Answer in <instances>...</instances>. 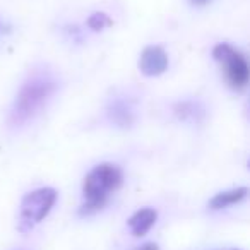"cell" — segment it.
I'll return each mask as SVG.
<instances>
[{"instance_id":"30bf717a","label":"cell","mask_w":250,"mask_h":250,"mask_svg":"<svg viewBox=\"0 0 250 250\" xmlns=\"http://www.w3.org/2000/svg\"><path fill=\"white\" fill-rule=\"evenodd\" d=\"M113 24V21L110 19V16H106L104 12H94L93 16H89L87 19V26L94 31H101V29L108 28V26Z\"/></svg>"},{"instance_id":"6da1fadb","label":"cell","mask_w":250,"mask_h":250,"mask_svg":"<svg viewBox=\"0 0 250 250\" xmlns=\"http://www.w3.org/2000/svg\"><path fill=\"white\" fill-rule=\"evenodd\" d=\"M55 91L57 83L48 74L40 72L31 76L22 84L16 96L11 115H9V124L12 127H21L28 124L36 113H40V110L45 106Z\"/></svg>"},{"instance_id":"7c38bea8","label":"cell","mask_w":250,"mask_h":250,"mask_svg":"<svg viewBox=\"0 0 250 250\" xmlns=\"http://www.w3.org/2000/svg\"><path fill=\"white\" fill-rule=\"evenodd\" d=\"M194 4H197V5H204V4H208L209 0H192Z\"/></svg>"},{"instance_id":"5b68a950","label":"cell","mask_w":250,"mask_h":250,"mask_svg":"<svg viewBox=\"0 0 250 250\" xmlns=\"http://www.w3.org/2000/svg\"><path fill=\"white\" fill-rule=\"evenodd\" d=\"M168 69V55L161 46H147L139 59V70L144 76H160Z\"/></svg>"},{"instance_id":"7a4b0ae2","label":"cell","mask_w":250,"mask_h":250,"mask_svg":"<svg viewBox=\"0 0 250 250\" xmlns=\"http://www.w3.org/2000/svg\"><path fill=\"white\" fill-rule=\"evenodd\" d=\"M122 182H124V173L117 165H96L84 178V202L79 208V216H91L103 209L110 194L117 192L122 187Z\"/></svg>"},{"instance_id":"9c48e42d","label":"cell","mask_w":250,"mask_h":250,"mask_svg":"<svg viewBox=\"0 0 250 250\" xmlns=\"http://www.w3.org/2000/svg\"><path fill=\"white\" fill-rule=\"evenodd\" d=\"M175 113H177V117L182 118V120L197 122L199 117H202V115H204V110H202L201 104L195 103V101H184V103L177 104V108H175Z\"/></svg>"},{"instance_id":"277c9868","label":"cell","mask_w":250,"mask_h":250,"mask_svg":"<svg viewBox=\"0 0 250 250\" xmlns=\"http://www.w3.org/2000/svg\"><path fill=\"white\" fill-rule=\"evenodd\" d=\"M212 57L216 62L221 63V69L225 72L226 83L231 89L242 91L249 84V65L247 60L238 50L229 46L228 43H219L212 50Z\"/></svg>"},{"instance_id":"52a82bcc","label":"cell","mask_w":250,"mask_h":250,"mask_svg":"<svg viewBox=\"0 0 250 250\" xmlns=\"http://www.w3.org/2000/svg\"><path fill=\"white\" fill-rule=\"evenodd\" d=\"M108 115H110L111 122L113 124H117L118 127H122V129H127V127H130L134 122V111L132 108L129 106V103L124 100H117L113 101V103L110 104V108H108Z\"/></svg>"},{"instance_id":"ba28073f","label":"cell","mask_w":250,"mask_h":250,"mask_svg":"<svg viewBox=\"0 0 250 250\" xmlns=\"http://www.w3.org/2000/svg\"><path fill=\"white\" fill-rule=\"evenodd\" d=\"M247 188L245 187H240L235 188V190H228V192H219L216 194L214 197L209 201V209L211 211H219V209H225L228 206H233L236 202L243 201L247 197Z\"/></svg>"},{"instance_id":"3957f363","label":"cell","mask_w":250,"mask_h":250,"mask_svg":"<svg viewBox=\"0 0 250 250\" xmlns=\"http://www.w3.org/2000/svg\"><path fill=\"white\" fill-rule=\"evenodd\" d=\"M57 202V192L50 187L38 188L35 192H29L21 201V211L18 218V229L21 233H28L33 229L36 223L45 219L50 214L52 208Z\"/></svg>"},{"instance_id":"8992f818","label":"cell","mask_w":250,"mask_h":250,"mask_svg":"<svg viewBox=\"0 0 250 250\" xmlns=\"http://www.w3.org/2000/svg\"><path fill=\"white\" fill-rule=\"evenodd\" d=\"M158 219V212L153 208H143L134 212L129 219V228L134 236H143L154 226Z\"/></svg>"},{"instance_id":"4fadbf2b","label":"cell","mask_w":250,"mask_h":250,"mask_svg":"<svg viewBox=\"0 0 250 250\" xmlns=\"http://www.w3.org/2000/svg\"><path fill=\"white\" fill-rule=\"evenodd\" d=\"M235 250H238V249H235Z\"/></svg>"},{"instance_id":"8fae6325","label":"cell","mask_w":250,"mask_h":250,"mask_svg":"<svg viewBox=\"0 0 250 250\" xmlns=\"http://www.w3.org/2000/svg\"><path fill=\"white\" fill-rule=\"evenodd\" d=\"M136 250H158V245L156 243H144V245H141V247H137Z\"/></svg>"}]
</instances>
